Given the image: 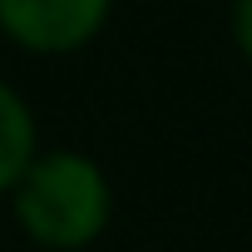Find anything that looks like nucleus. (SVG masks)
Listing matches in <instances>:
<instances>
[{
	"mask_svg": "<svg viewBox=\"0 0 252 252\" xmlns=\"http://www.w3.org/2000/svg\"><path fill=\"white\" fill-rule=\"evenodd\" d=\"M10 193H15V218H20L25 237L40 247H55V252L89 247L109 227V208H114L109 178L99 173V163L84 154H69V149L35 154Z\"/></svg>",
	"mask_w": 252,
	"mask_h": 252,
	"instance_id": "nucleus-1",
	"label": "nucleus"
},
{
	"mask_svg": "<svg viewBox=\"0 0 252 252\" xmlns=\"http://www.w3.org/2000/svg\"><path fill=\"white\" fill-rule=\"evenodd\" d=\"M109 0H0V30L30 55H69L99 35Z\"/></svg>",
	"mask_w": 252,
	"mask_h": 252,
	"instance_id": "nucleus-2",
	"label": "nucleus"
},
{
	"mask_svg": "<svg viewBox=\"0 0 252 252\" xmlns=\"http://www.w3.org/2000/svg\"><path fill=\"white\" fill-rule=\"evenodd\" d=\"M35 158V114L0 79V193H10Z\"/></svg>",
	"mask_w": 252,
	"mask_h": 252,
	"instance_id": "nucleus-3",
	"label": "nucleus"
},
{
	"mask_svg": "<svg viewBox=\"0 0 252 252\" xmlns=\"http://www.w3.org/2000/svg\"><path fill=\"white\" fill-rule=\"evenodd\" d=\"M232 35H237V50L252 64V0H237V5H232Z\"/></svg>",
	"mask_w": 252,
	"mask_h": 252,
	"instance_id": "nucleus-4",
	"label": "nucleus"
}]
</instances>
